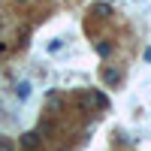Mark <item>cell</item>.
Returning a JSON list of instances; mask_svg holds the SVG:
<instances>
[{"mask_svg": "<svg viewBox=\"0 0 151 151\" xmlns=\"http://www.w3.org/2000/svg\"><path fill=\"white\" fill-rule=\"evenodd\" d=\"M21 145H24V148H27V151H33L36 145H40V139H36V136H33V133H24V139H21Z\"/></svg>", "mask_w": 151, "mask_h": 151, "instance_id": "cell-1", "label": "cell"}, {"mask_svg": "<svg viewBox=\"0 0 151 151\" xmlns=\"http://www.w3.org/2000/svg\"><path fill=\"white\" fill-rule=\"evenodd\" d=\"M97 52H100V55H109V52H112V45H109V42H100V45H97Z\"/></svg>", "mask_w": 151, "mask_h": 151, "instance_id": "cell-5", "label": "cell"}, {"mask_svg": "<svg viewBox=\"0 0 151 151\" xmlns=\"http://www.w3.org/2000/svg\"><path fill=\"white\" fill-rule=\"evenodd\" d=\"M15 94H18L21 100H27V94H30V85H27V82H21V85L15 88Z\"/></svg>", "mask_w": 151, "mask_h": 151, "instance_id": "cell-3", "label": "cell"}, {"mask_svg": "<svg viewBox=\"0 0 151 151\" xmlns=\"http://www.w3.org/2000/svg\"><path fill=\"white\" fill-rule=\"evenodd\" d=\"M103 79H106L109 85H118V82H121V73H115V70H103Z\"/></svg>", "mask_w": 151, "mask_h": 151, "instance_id": "cell-2", "label": "cell"}, {"mask_svg": "<svg viewBox=\"0 0 151 151\" xmlns=\"http://www.w3.org/2000/svg\"><path fill=\"white\" fill-rule=\"evenodd\" d=\"M0 151H15V148H12V142H6V139H0Z\"/></svg>", "mask_w": 151, "mask_h": 151, "instance_id": "cell-6", "label": "cell"}, {"mask_svg": "<svg viewBox=\"0 0 151 151\" xmlns=\"http://www.w3.org/2000/svg\"><path fill=\"white\" fill-rule=\"evenodd\" d=\"M94 103H97L100 109H106V106H109V103H106V97H103V94H94Z\"/></svg>", "mask_w": 151, "mask_h": 151, "instance_id": "cell-4", "label": "cell"}]
</instances>
